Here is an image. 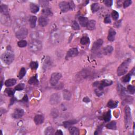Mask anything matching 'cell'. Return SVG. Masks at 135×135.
<instances>
[{
	"instance_id": "cell-33",
	"label": "cell",
	"mask_w": 135,
	"mask_h": 135,
	"mask_svg": "<svg viewBox=\"0 0 135 135\" xmlns=\"http://www.w3.org/2000/svg\"><path fill=\"white\" fill-rule=\"evenodd\" d=\"M54 129L52 127H49L48 128H46L45 130V135H53L54 134Z\"/></svg>"
},
{
	"instance_id": "cell-43",
	"label": "cell",
	"mask_w": 135,
	"mask_h": 135,
	"mask_svg": "<svg viewBox=\"0 0 135 135\" xmlns=\"http://www.w3.org/2000/svg\"><path fill=\"white\" fill-rule=\"evenodd\" d=\"M102 90H100L99 89H98V88H97V89H95V91L96 94L97 95V96H98V97H100V96H102V95L103 94Z\"/></svg>"
},
{
	"instance_id": "cell-31",
	"label": "cell",
	"mask_w": 135,
	"mask_h": 135,
	"mask_svg": "<svg viewBox=\"0 0 135 135\" xmlns=\"http://www.w3.org/2000/svg\"><path fill=\"white\" fill-rule=\"evenodd\" d=\"M63 95L64 98L65 99L67 100H69L70 99V98L71 97V93L67 90H64Z\"/></svg>"
},
{
	"instance_id": "cell-29",
	"label": "cell",
	"mask_w": 135,
	"mask_h": 135,
	"mask_svg": "<svg viewBox=\"0 0 135 135\" xmlns=\"http://www.w3.org/2000/svg\"><path fill=\"white\" fill-rule=\"evenodd\" d=\"M106 127L108 129H112V130H115L117 128V124L116 121H111V123H109V124H108L107 125H106Z\"/></svg>"
},
{
	"instance_id": "cell-51",
	"label": "cell",
	"mask_w": 135,
	"mask_h": 135,
	"mask_svg": "<svg viewBox=\"0 0 135 135\" xmlns=\"http://www.w3.org/2000/svg\"><path fill=\"white\" fill-rule=\"evenodd\" d=\"M23 101H25V102H27V101H28V96L27 95H25L24 96V97H23Z\"/></svg>"
},
{
	"instance_id": "cell-39",
	"label": "cell",
	"mask_w": 135,
	"mask_h": 135,
	"mask_svg": "<svg viewBox=\"0 0 135 135\" xmlns=\"http://www.w3.org/2000/svg\"><path fill=\"white\" fill-rule=\"evenodd\" d=\"M131 79V75L130 74H128L126 75L125 76H124L123 78H122V81H123L124 83L128 82Z\"/></svg>"
},
{
	"instance_id": "cell-49",
	"label": "cell",
	"mask_w": 135,
	"mask_h": 135,
	"mask_svg": "<svg viewBox=\"0 0 135 135\" xmlns=\"http://www.w3.org/2000/svg\"><path fill=\"white\" fill-rule=\"evenodd\" d=\"M90 99H89V98H88V97H84V99H83V101L84 102H90Z\"/></svg>"
},
{
	"instance_id": "cell-37",
	"label": "cell",
	"mask_w": 135,
	"mask_h": 135,
	"mask_svg": "<svg viewBox=\"0 0 135 135\" xmlns=\"http://www.w3.org/2000/svg\"><path fill=\"white\" fill-rule=\"evenodd\" d=\"M17 45L20 48H24L27 45V42L24 40H21L18 42Z\"/></svg>"
},
{
	"instance_id": "cell-27",
	"label": "cell",
	"mask_w": 135,
	"mask_h": 135,
	"mask_svg": "<svg viewBox=\"0 0 135 135\" xmlns=\"http://www.w3.org/2000/svg\"><path fill=\"white\" fill-rule=\"evenodd\" d=\"M38 83L39 81L37 74L35 76H33V77L31 78L29 80V81H28V84L32 85H37L38 84Z\"/></svg>"
},
{
	"instance_id": "cell-41",
	"label": "cell",
	"mask_w": 135,
	"mask_h": 135,
	"mask_svg": "<svg viewBox=\"0 0 135 135\" xmlns=\"http://www.w3.org/2000/svg\"><path fill=\"white\" fill-rule=\"evenodd\" d=\"M25 85L24 84H17L16 87L15 88V90L20 91V90H22L24 88Z\"/></svg>"
},
{
	"instance_id": "cell-45",
	"label": "cell",
	"mask_w": 135,
	"mask_h": 135,
	"mask_svg": "<svg viewBox=\"0 0 135 135\" xmlns=\"http://www.w3.org/2000/svg\"><path fill=\"white\" fill-rule=\"evenodd\" d=\"M105 4L108 7H110L112 5V1L111 0H106L104 1Z\"/></svg>"
},
{
	"instance_id": "cell-21",
	"label": "cell",
	"mask_w": 135,
	"mask_h": 135,
	"mask_svg": "<svg viewBox=\"0 0 135 135\" xmlns=\"http://www.w3.org/2000/svg\"><path fill=\"white\" fill-rule=\"evenodd\" d=\"M16 84L17 80L15 79H9L5 82V84H6V86L7 87L13 86V85H14Z\"/></svg>"
},
{
	"instance_id": "cell-2",
	"label": "cell",
	"mask_w": 135,
	"mask_h": 135,
	"mask_svg": "<svg viewBox=\"0 0 135 135\" xmlns=\"http://www.w3.org/2000/svg\"><path fill=\"white\" fill-rule=\"evenodd\" d=\"M130 59H128L122 63L117 69V74L119 76H123L125 74L128 70L129 64L130 63Z\"/></svg>"
},
{
	"instance_id": "cell-12",
	"label": "cell",
	"mask_w": 135,
	"mask_h": 135,
	"mask_svg": "<svg viewBox=\"0 0 135 135\" xmlns=\"http://www.w3.org/2000/svg\"><path fill=\"white\" fill-rule=\"evenodd\" d=\"M60 96L59 95L55 93L51 96L50 98V103L52 105H56L60 102Z\"/></svg>"
},
{
	"instance_id": "cell-35",
	"label": "cell",
	"mask_w": 135,
	"mask_h": 135,
	"mask_svg": "<svg viewBox=\"0 0 135 135\" xmlns=\"http://www.w3.org/2000/svg\"><path fill=\"white\" fill-rule=\"evenodd\" d=\"M26 74V70L24 68H22L20 70V71L19 72V79H22L23 77H24V76Z\"/></svg>"
},
{
	"instance_id": "cell-11",
	"label": "cell",
	"mask_w": 135,
	"mask_h": 135,
	"mask_svg": "<svg viewBox=\"0 0 135 135\" xmlns=\"http://www.w3.org/2000/svg\"><path fill=\"white\" fill-rule=\"evenodd\" d=\"M24 115V110L22 109H17L12 114V117L14 119H20Z\"/></svg>"
},
{
	"instance_id": "cell-50",
	"label": "cell",
	"mask_w": 135,
	"mask_h": 135,
	"mask_svg": "<svg viewBox=\"0 0 135 135\" xmlns=\"http://www.w3.org/2000/svg\"><path fill=\"white\" fill-rule=\"evenodd\" d=\"M56 135H63V132H62L61 130H58L55 133Z\"/></svg>"
},
{
	"instance_id": "cell-26",
	"label": "cell",
	"mask_w": 135,
	"mask_h": 135,
	"mask_svg": "<svg viewBox=\"0 0 135 135\" xmlns=\"http://www.w3.org/2000/svg\"><path fill=\"white\" fill-rule=\"evenodd\" d=\"M30 10L33 13H37L39 11V7L35 4L31 3L30 4Z\"/></svg>"
},
{
	"instance_id": "cell-9",
	"label": "cell",
	"mask_w": 135,
	"mask_h": 135,
	"mask_svg": "<svg viewBox=\"0 0 135 135\" xmlns=\"http://www.w3.org/2000/svg\"><path fill=\"white\" fill-rule=\"evenodd\" d=\"M78 53L79 52L77 48H71L67 52L66 58V59H68L70 58H73V57L77 56Z\"/></svg>"
},
{
	"instance_id": "cell-38",
	"label": "cell",
	"mask_w": 135,
	"mask_h": 135,
	"mask_svg": "<svg viewBox=\"0 0 135 135\" xmlns=\"http://www.w3.org/2000/svg\"><path fill=\"white\" fill-rule=\"evenodd\" d=\"M72 27L74 30H79L80 29V26L76 21H73L72 23Z\"/></svg>"
},
{
	"instance_id": "cell-32",
	"label": "cell",
	"mask_w": 135,
	"mask_h": 135,
	"mask_svg": "<svg viewBox=\"0 0 135 135\" xmlns=\"http://www.w3.org/2000/svg\"><path fill=\"white\" fill-rule=\"evenodd\" d=\"M91 11L93 13H95L97 12L99 10V6L98 3H93L91 6Z\"/></svg>"
},
{
	"instance_id": "cell-15",
	"label": "cell",
	"mask_w": 135,
	"mask_h": 135,
	"mask_svg": "<svg viewBox=\"0 0 135 135\" xmlns=\"http://www.w3.org/2000/svg\"><path fill=\"white\" fill-rule=\"evenodd\" d=\"M52 64V62L51 61V58L50 57H46L45 62H44V69L45 70H47L49 68H50Z\"/></svg>"
},
{
	"instance_id": "cell-44",
	"label": "cell",
	"mask_w": 135,
	"mask_h": 135,
	"mask_svg": "<svg viewBox=\"0 0 135 135\" xmlns=\"http://www.w3.org/2000/svg\"><path fill=\"white\" fill-rule=\"evenodd\" d=\"M132 3V1L130 0H127V1H125L124 3V8H126V7H128L131 5Z\"/></svg>"
},
{
	"instance_id": "cell-8",
	"label": "cell",
	"mask_w": 135,
	"mask_h": 135,
	"mask_svg": "<svg viewBox=\"0 0 135 135\" xmlns=\"http://www.w3.org/2000/svg\"><path fill=\"white\" fill-rule=\"evenodd\" d=\"M131 121V117L130 109L129 107H127L125 109V124L127 128H128L129 127Z\"/></svg>"
},
{
	"instance_id": "cell-19",
	"label": "cell",
	"mask_w": 135,
	"mask_h": 135,
	"mask_svg": "<svg viewBox=\"0 0 135 135\" xmlns=\"http://www.w3.org/2000/svg\"><path fill=\"white\" fill-rule=\"evenodd\" d=\"M79 21L80 25L82 27H87L88 22V20L87 17H79Z\"/></svg>"
},
{
	"instance_id": "cell-28",
	"label": "cell",
	"mask_w": 135,
	"mask_h": 135,
	"mask_svg": "<svg viewBox=\"0 0 135 135\" xmlns=\"http://www.w3.org/2000/svg\"><path fill=\"white\" fill-rule=\"evenodd\" d=\"M118 101H114L112 100H110L109 101L108 104H107V106L108 107H109L110 108H115L116 107H117L118 106Z\"/></svg>"
},
{
	"instance_id": "cell-40",
	"label": "cell",
	"mask_w": 135,
	"mask_h": 135,
	"mask_svg": "<svg viewBox=\"0 0 135 135\" xmlns=\"http://www.w3.org/2000/svg\"><path fill=\"white\" fill-rule=\"evenodd\" d=\"M111 16H112L114 20H118L119 15L118 12H117L116 11H113L112 12V13H111Z\"/></svg>"
},
{
	"instance_id": "cell-42",
	"label": "cell",
	"mask_w": 135,
	"mask_h": 135,
	"mask_svg": "<svg viewBox=\"0 0 135 135\" xmlns=\"http://www.w3.org/2000/svg\"><path fill=\"white\" fill-rule=\"evenodd\" d=\"M127 89H128V91L130 93H131V94H134V93L135 92V89L134 86H132L131 85H129L128 86V88H127Z\"/></svg>"
},
{
	"instance_id": "cell-3",
	"label": "cell",
	"mask_w": 135,
	"mask_h": 135,
	"mask_svg": "<svg viewBox=\"0 0 135 135\" xmlns=\"http://www.w3.org/2000/svg\"><path fill=\"white\" fill-rule=\"evenodd\" d=\"M1 58L3 63L6 64H10L13 61L14 56L11 52H6L2 54Z\"/></svg>"
},
{
	"instance_id": "cell-48",
	"label": "cell",
	"mask_w": 135,
	"mask_h": 135,
	"mask_svg": "<svg viewBox=\"0 0 135 135\" xmlns=\"http://www.w3.org/2000/svg\"><path fill=\"white\" fill-rule=\"evenodd\" d=\"M105 23H110L111 19L109 15H107L105 19Z\"/></svg>"
},
{
	"instance_id": "cell-16",
	"label": "cell",
	"mask_w": 135,
	"mask_h": 135,
	"mask_svg": "<svg viewBox=\"0 0 135 135\" xmlns=\"http://www.w3.org/2000/svg\"><path fill=\"white\" fill-rule=\"evenodd\" d=\"M34 121L36 124H40L43 123L44 117L41 115H37L34 118Z\"/></svg>"
},
{
	"instance_id": "cell-47",
	"label": "cell",
	"mask_w": 135,
	"mask_h": 135,
	"mask_svg": "<svg viewBox=\"0 0 135 135\" xmlns=\"http://www.w3.org/2000/svg\"><path fill=\"white\" fill-rule=\"evenodd\" d=\"M40 3L41 6L43 7H47L49 2L46 1H40Z\"/></svg>"
},
{
	"instance_id": "cell-6",
	"label": "cell",
	"mask_w": 135,
	"mask_h": 135,
	"mask_svg": "<svg viewBox=\"0 0 135 135\" xmlns=\"http://www.w3.org/2000/svg\"><path fill=\"white\" fill-rule=\"evenodd\" d=\"M28 34V30L27 28H22L18 30L15 34L16 37L19 40H23L27 38Z\"/></svg>"
},
{
	"instance_id": "cell-18",
	"label": "cell",
	"mask_w": 135,
	"mask_h": 135,
	"mask_svg": "<svg viewBox=\"0 0 135 135\" xmlns=\"http://www.w3.org/2000/svg\"><path fill=\"white\" fill-rule=\"evenodd\" d=\"M96 22L95 20H90L89 21H88V24L87 25V28L89 30H94L96 27Z\"/></svg>"
},
{
	"instance_id": "cell-46",
	"label": "cell",
	"mask_w": 135,
	"mask_h": 135,
	"mask_svg": "<svg viewBox=\"0 0 135 135\" xmlns=\"http://www.w3.org/2000/svg\"><path fill=\"white\" fill-rule=\"evenodd\" d=\"M6 91L7 93V95H8L10 96H13L14 94V93H15V91L13 90H12V89H7L6 90Z\"/></svg>"
},
{
	"instance_id": "cell-25",
	"label": "cell",
	"mask_w": 135,
	"mask_h": 135,
	"mask_svg": "<svg viewBox=\"0 0 135 135\" xmlns=\"http://www.w3.org/2000/svg\"><path fill=\"white\" fill-rule=\"evenodd\" d=\"M0 11L2 14L5 15H9V10L8 7L5 5H2L0 7Z\"/></svg>"
},
{
	"instance_id": "cell-22",
	"label": "cell",
	"mask_w": 135,
	"mask_h": 135,
	"mask_svg": "<svg viewBox=\"0 0 135 135\" xmlns=\"http://www.w3.org/2000/svg\"><path fill=\"white\" fill-rule=\"evenodd\" d=\"M42 14L46 17L48 16H52L53 15L51 10L50 8H48V7H46V8H45L42 10Z\"/></svg>"
},
{
	"instance_id": "cell-14",
	"label": "cell",
	"mask_w": 135,
	"mask_h": 135,
	"mask_svg": "<svg viewBox=\"0 0 135 135\" xmlns=\"http://www.w3.org/2000/svg\"><path fill=\"white\" fill-rule=\"evenodd\" d=\"M116 34V32L115 30H113V28H110L109 30V34L108 36V40L112 42V41H114L115 38V35Z\"/></svg>"
},
{
	"instance_id": "cell-7",
	"label": "cell",
	"mask_w": 135,
	"mask_h": 135,
	"mask_svg": "<svg viewBox=\"0 0 135 135\" xmlns=\"http://www.w3.org/2000/svg\"><path fill=\"white\" fill-rule=\"evenodd\" d=\"M62 77V75L60 73H53L52 74L50 78V84L52 86H55L58 84L59 80H60Z\"/></svg>"
},
{
	"instance_id": "cell-4",
	"label": "cell",
	"mask_w": 135,
	"mask_h": 135,
	"mask_svg": "<svg viewBox=\"0 0 135 135\" xmlns=\"http://www.w3.org/2000/svg\"><path fill=\"white\" fill-rule=\"evenodd\" d=\"M59 7L62 12H66L74 8V4L73 2H61L59 3Z\"/></svg>"
},
{
	"instance_id": "cell-5",
	"label": "cell",
	"mask_w": 135,
	"mask_h": 135,
	"mask_svg": "<svg viewBox=\"0 0 135 135\" xmlns=\"http://www.w3.org/2000/svg\"><path fill=\"white\" fill-rule=\"evenodd\" d=\"M62 39V36L61 33L60 31L56 30L54 31L53 32L51 33V40L52 43L54 44H58L60 42Z\"/></svg>"
},
{
	"instance_id": "cell-20",
	"label": "cell",
	"mask_w": 135,
	"mask_h": 135,
	"mask_svg": "<svg viewBox=\"0 0 135 135\" xmlns=\"http://www.w3.org/2000/svg\"><path fill=\"white\" fill-rule=\"evenodd\" d=\"M113 50V47L111 45H108L106 48L103 49V53L105 55H109L112 53V51Z\"/></svg>"
},
{
	"instance_id": "cell-23",
	"label": "cell",
	"mask_w": 135,
	"mask_h": 135,
	"mask_svg": "<svg viewBox=\"0 0 135 135\" xmlns=\"http://www.w3.org/2000/svg\"><path fill=\"white\" fill-rule=\"evenodd\" d=\"M70 134L73 135H78L79 134V130L74 127H70L69 128Z\"/></svg>"
},
{
	"instance_id": "cell-13",
	"label": "cell",
	"mask_w": 135,
	"mask_h": 135,
	"mask_svg": "<svg viewBox=\"0 0 135 135\" xmlns=\"http://www.w3.org/2000/svg\"><path fill=\"white\" fill-rule=\"evenodd\" d=\"M49 20L46 17L42 16L40 17L39 19V24L42 27H45L48 24Z\"/></svg>"
},
{
	"instance_id": "cell-30",
	"label": "cell",
	"mask_w": 135,
	"mask_h": 135,
	"mask_svg": "<svg viewBox=\"0 0 135 135\" xmlns=\"http://www.w3.org/2000/svg\"><path fill=\"white\" fill-rule=\"evenodd\" d=\"M80 43L82 45H87L88 44L90 43V39L89 38L85 36V37H83L80 40Z\"/></svg>"
},
{
	"instance_id": "cell-17",
	"label": "cell",
	"mask_w": 135,
	"mask_h": 135,
	"mask_svg": "<svg viewBox=\"0 0 135 135\" xmlns=\"http://www.w3.org/2000/svg\"><path fill=\"white\" fill-rule=\"evenodd\" d=\"M37 17L35 16H31L29 18V24L31 28H34L36 26L37 23Z\"/></svg>"
},
{
	"instance_id": "cell-36",
	"label": "cell",
	"mask_w": 135,
	"mask_h": 135,
	"mask_svg": "<svg viewBox=\"0 0 135 135\" xmlns=\"http://www.w3.org/2000/svg\"><path fill=\"white\" fill-rule=\"evenodd\" d=\"M30 66L31 67V68L33 70H36L37 69L38 67H39V64L37 62L35 61H33L31 62L30 64Z\"/></svg>"
},
{
	"instance_id": "cell-24",
	"label": "cell",
	"mask_w": 135,
	"mask_h": 135,
	"mask_svg": "<svg viewBox=\"0 0 135 135\" xmlns=\"http://www.w3.org/2000/svg\"><path fill=\"white\" fill-rule=\"evenodd\" d=\"M78 121L76 120H69L67 121H64L63 123V125L65 128H69V127H70L72 124H76L77 123Z\"/></svg>"
},
{
	"instance_id": "cell-10",
	"label": "cell",
	"mask_w": 135,
	"mask_h": 135,
	"mask_svg": "<svg viewBox=\"0 0 135 135\" xmlns=\"http://www.w3.org/2000/svg\"><path fill=\"white\" fill-rule=\"evenodd\" d=\"M103 40L102 39H99L93 43L92 47V50L93 52L97 51L102 46L103 44Z\"/></svg>"
},
{
	"instance_id": "cell-1",
	"label": "cell",
	"mask_w": 135,
	"mask_h": 135,
	"mask_svg": "<svg viewBox=\"0 0 135 135\" xmlns=\"http://www.w3.org/2000/svg\"><path fill=\"white\" fill-rule=\"evenodd\" d=\"M42 48V44L39 40L34 39L30 43L28 48L33 52H37L41 50Z\"/></svg>"
},
{
	"instance_id": "cell-34",
	"label": "cell",
	"mask_w": 135,
	"mask_h": 135,
	"mask_svg": "<svg viewBox=\"0 0 135 135\" xmlns=\"http://www.w3.org/2000/svg\"><path fill=\"white\" fill-rule=\"evenodd\" d=\"M111 119V112L110 111H108L103 116V119L106 122L109 121Z\"/></svg>"
}]
</instances>
